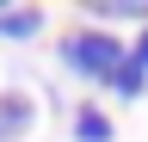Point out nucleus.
Wrapping results in <instances>:
<instances>
[{"instance_id": "obj_1", "label": "nucleus", "mask_w": 148, "mask_h": 142, "mask_svg": "<svg viewBox=\"0 0 148 142\" xmlns=\"http://www.w3.org/2000/svg\"><path fill=\"white\" fill-rule=\"evenodd\" d=\"M62 62L74 68V74H86V80H111V74L130 62V49L111 37V31H92V25H86V31H74V37L62 43Z\"/></svg>"}, {"instance_id": "obj_2", "label": "nucleus", "mask_w": 148, "mask_h": 142, "mask_svg": "<svg viewBox=\"0 0 148 142\" xmlns=\"http://www.w3.org/2000/svg\"><path fill=\"white\" fill-rule=\"evenodd\" d=\"M31 123H37V99L31 93H0V142L25 136Z\"/></svg>"}, {"instance_id": "obj_3", "label": "nucleus", "mask_w": 148, "mask_h": 142, "mask_svg": "<svg viewBox=\"0 0 148 142\" xmlns=\"http://www.w3.org/2000/svg\"><path fill=\"white\" fill-rule=\"evenodd\" d=\"M37 31H43V12H18V6H6L0 12V37H37Z\"/></svg>"}, {"instance_id": "obj_4", "label": "nucleus", "mask_w": 148, "mask_h": 142, "mask_svg": "<svg viewBox=\"0 0 148 142\" xmlns=\"http://www.w3.org/2000/svg\"><path fill=\"white\" fill-rule=\"evenodd\" d=\"M74 136L80 142H111V123L92 111V105H80V111H74Z\"/></svg>"}, {"instance_id": "obj_5", "label": "nucleus", "mask_w": 148, "mask_h": 142, "mask_svg": "<svg viewBox=\"0 0 148 142\" xmlns=\"http://www.w3.org/2000/svg\"><path fill=\"white\" fill-rule=\"evenodd\" d=\"M111 86H117V93H123V99H136V93H142V86H148V74H142V68H136V62H123V68H117V74H111Z\"/></svg>"}, {"instance_id": "obj_6", "label": "nucleus", "mask_w": 148, "mask_h": 142, "mask_svg": "<svg viewBox=\"0 0 148 142\" xmlns=\"http://www.w3.org/2000/svg\"><path fill=\"white\" fill-rule=\"evenodd\" d=\"M130 62H136V68H142V74H148V31H142V37H136V49H130Z\"/></svg>"}]
</instances>
